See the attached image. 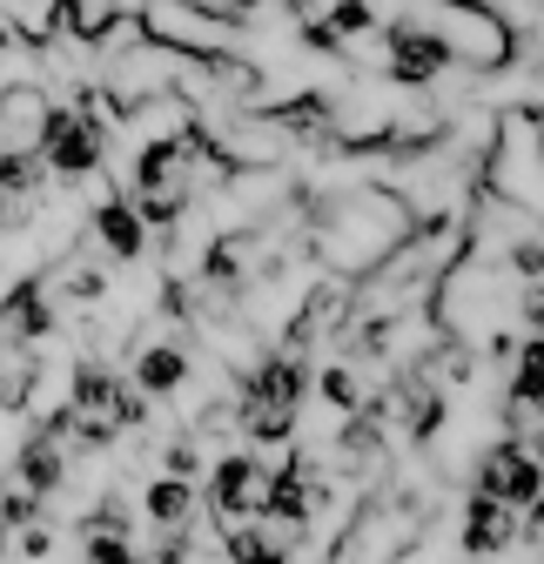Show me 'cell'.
Wrapping results in <instances>:
<instances>
[{"label": "cell", "instance_id": "obj_9", "mask_svg": "<svg viewBox=\"0 0 544 564\" xmlns=\"http://www.w3.org/2000/svg\"><path fill=\"white\" fill-rule=\"evenodd\" d=\"M188 383V349L182 343H149L142 357H134V390L142 397H168Z\"/></svg>", "mask_w": 544, "mask_h": 564}, {"label": "cell", "instance_id": "obj_3", "mask_svg": "<svg viewBox=\"0 0 544 564\" xmlns=\"http://www.w3.org/2000/svg\"><path fill=\"white\" fill-rule=\"evenodd\" d=\"M54 329V303H47V275H21L8 282V296H0V349H28Z\"/></svg>", "mask_w": 544, "mask_h": 564}, {"label": "cell", "instance_id": "obj_16", "mask_svg": "<svg viewBox=\"0 0 544 564\" xmlns=\"http://www.w3.org/2000/svg\"><path fill=\"white\" fill-rule=\"evenodd\" d=\"M524 310H531V323L544 329V290H531V303H524Z\"/></svg>", "mask_w": 544, "mask_h": 564}, {"label": "cell", "instance_id": "obj_8", "mask_svg": "<svg viewBox=\"0 0 544 564\" xmlns=\"http://www.w3.org/2000/svg\"><path fill=\"white\" fill-rule=\"evenodd\" d=\"M47 115H54V101L41 95V82H8L0 88V134L8 141H34L47 128Z\"/></svg>", "mask_w": 544, "mask_h": 564}, {"label": "cell", "instance_id": "obj_4", "mask_svg": "<svg viewBox=\"0 0 544 564\" xmlns=\"http://www.w3.org/2000/svg\"><path fill=\"white\" fill-rule=\"evenodd\" d=\"M61 444H67V437L41 423V431L14 451V484H28L34 498H54V490L67 484V451H61Z\"/></svg>", "mask_w": 544, "mask_h": 564}, {"label": "cell", "instance_id": "obj_2", "mask_svg": "<svg viewBox=\"0 0 544 564\" xmlns=\"http://www.w3.org/2000/svg\"><path fill=\"white\" fill-rule=\"evenodd\" d=\"M101 149H108V121H101V95H88L81 108H54L47 128L34 134V155L47 162V175L61 182H81L101 169Z\"/></svg>", "mask_w": 544, "mask_h": 564}, {"label": "cell", "instance_id": "obj_12", "mask_svg": "<svg viewBox=\"0 0 544 564\" xmlns=\"http://www.w3.org/2000/svg\"><path fill=\"white\" fill-rule=\"evenodd\" d=\"M95 21L88 0H47V14H41V41H81Z\"/></svg>", "mask_w": 544, "mask_h": 564}, {"label": "cell", "instance_id": "obj_10", "mask_svg": "<svg viewBox=\"0 0 544 564\" xmlns=\"http://www.w3.org/2000/svg\"><path fill=\"white\" fill-rule=\"evenodd\" d=\"M504 511H511L504 498L478 490V498H470V518H464V551H504L511 544V518Z\"/></svg>", "mask_w": 544, "mask_h": 564}, {"label": "cell", "instance_id": "obj_15", "mask_svg": "<svg viewBox=\"0 0 544 564\" xmlns=\"http://www.w3.org/2000/svg\"><path fill=\"white\" fill-rule=\"evenodd\" d=\"M511 262H518L524 275H537V269H544V242H518V249H511Z\"/></svg>", "mask_w": 544, "mask_h": 564}, {"label": "cell", "instance_id": "obj_18", "mask_svg": "<svg viewBox=\"0 0 544 564\" xmlns=\"http://www.w3.org/2000/svg\"><path fill=\"white\" fill-rule=\"evenodd\" d=\"M0 484H8V477H0Z\"/></svg>", "mask_w": 544, "mask_h": 564}, {"label": "cell", "instance_id": "obj_14", "mask_svg": "<svg viewBox=\"0 0 544 564\" xmlns=\"http://www.w3.org/2000/svg\"><path fill=\"white\" fill-rule=\"evenodd\" d=\"M323 403H336V410L350 416V410L363 403V383H357V377H350L344 364H336V370H323Z\"/></svg>", "mask_w": 544, "mask_h": 564}, {"label": "cell", "instance_id": "obj_6", "mask_svg": "<svg viewBox=\"0 0 544 564\" xmlns=\"http://www.w3.org/2000/svg\"><path fill=\"white\" fill-rule=\"evenodd\" d=\"M209 498H216V518H222V524L255 518V498H262V470H255V457H222Z\"/></svg>", "mask_w": 544, "mask_h": 564}, {"label": "cell", "instance_id": "obj_5", "mask_svg": "<svg viewBox=\"0 0 544 564\" xmlns=\"http://www.w3.org/2000/svg\"><path fill=\"white\" fill-rule=\"evenodd\" d=\"M95 236H101V249L115 256V262H134L149 249V223H142V208H134L128 195H108L101 208H95Z\"/></svg>", "mask_w": 544, "mask_h": 564}, {"label": "cell", "instance_id": "obj_17", "mask_svg": "<svg viewBox=\"0 0 544 564\" xmlns=\"http://www.w3.org/2000/svg\"><path fill=\"white\" fill-rule=\"evenodd\" d=\"M531 457H537V464H544V437H537V444H531Z\"/></svg>", "mask_w": 544, "mask_h": 564}, {"label": "cell", "instance_id": "obj_13", "mask_svg": "<svg viewBox=\"0 0 544 564\" xmlns=\"http://www.w3.org/2000/svg\"><path fill=\"white\" fill-rule=\"evenodd\" d=\"M511 403H544V336L518 349V377H511Z\"/></svg>", "mask_w": 544, "mask_h": 564}, {"label": "cell", "instance_id": "obj_1", "mask_svg": "<svg viewBox=\"0 0 544 564\" xmlns=\"http://www.w3.org/2000/svg\"><path fill=\"white\" fill-rule=\"evenodd\" d=\"M403 202L390 188H350V195H336L323 208V229H316V249L329 269H344V275H370L390 249H403Z\"/></svg>", "mask_w": 544, "mask_h": 564}, {"label": "cell", "instance_id": "obj_11", "mask_svg": "<svg viewBox=\"0 0 544 564\" xmlns=\"http://www.w3.org/2000/svg\"><path fill=\"white\" fill-rule=\"evenodd\" d=\"M142 505H149V518H155V524H188L195 490H188V477H175V470H168L162 484H149V498H142Z\"/></svg>", "mask_w": 544, "mask_h": 564}, {"label": "cell", "instance_id": "obj_7", "mask_svg": "<svg viewBox=\"0 0 544 564\" xmlns=\"http://www.w3.org/2000/svg\"><path fill=\"white\" fill-rule=\"evenodd\" d=\"M537 477H544V464L524 457L518 444H498L485 457V490H491V498H504V505H531L537 498Z\"/></svg>", "mask_w": 544, "mask_h": 564}]
</instances>
